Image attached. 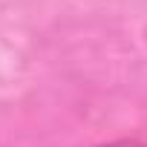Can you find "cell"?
<instances>
[{
	"label": "cell",
	"instance_id": "6da1fadb",
	"mask_svg": "<svg viewBox=\"0 0 147 147\" xmlns=\"http://www.w3.org/2000/svg\"><path fill=\"white\" fill-rule=\"evenodd\" d=\"M101 147H147V141H138V138H121V141H110V144H101Z\"/></svg>",
	"mask_w": 147,
	"mask_h": 147
}]
</instances>
